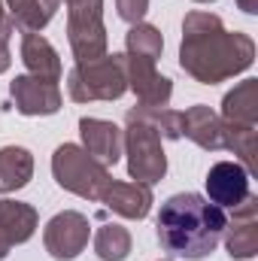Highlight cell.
I'll use <instances>...</instances> for the list:
<instances>
[{
  "mask_svg": "<svg viewBox=\"0 0 258 261\" xmlns=\"http://www.w3.org/2000/svg\"><path fill=\"white\" fill-rule=\"evenodd\" d=\"M255 61V40L228 31L216 12L194 9L183 21L179 67L200 85H216L249 70Z\"/></svg>",
  "mask_w": 258,
  "mask_h": 261,
  "instance_id": "obj_1",
  "label": "cell"
},
{
  "mask_svg": "<svg viewBox=\"0 0 258 261\" xmlns=\"http://www.w3.org/2000/svg\"><path fill=\"white\" fill-rule=\"evenodd\" d=\"M228 228V216L222 206L210 203L197 192H179L167 197L155 219V234L161 249L170 258H207Z\"/></svg>",
  "mask_w": 258,
  "mask_h": 261,
  "instance_id": "obj_2",
  "label": "cell"
},
{
  "mask_svg": "<svg viewBox=\"0 0 258 261\" xmlns=\"http://www.w3.org/2000/svg\"><path fill=\"white\" fill-rule=\"evenodd\" d=\"M52 176H55V182L64 192L79 195L85 200H100L104 192L110 189V182H113L110 167L94 161L76 143H61L55 149V155H52Z\"/></svg>",
  "mask_w": 258,
  "mask_h": 261,
  "instance_id": "obj_3",
  "label": "cell"
},
{
  "mask_svg": "<svg viewBox=\"0 0 258 261\" xmlns=\"http://www.w3.org/2000/svg\"><path fill=\"white\" fill-rule=\"evenodd\" d=\"M67 91H70V100L76 103L119 100L128 91L125 55H104L97 61L76 64L67 73Z\"/></svg>",
  "mask_w": 258,
  "mask_h": 261,
  "instance_id": "obj_4",
  "label": "cell"
},
{
  "mask_svg": "<svg viewBox=\"0 0 258 261\" xmlns=\"http://www.w3.org/2000/svg\"><path fill=\"white\" fill-rule=\"evenodd\" d=\"M67 3V40L76 64L97 61L107 55L104 0H64Z\"/></svg>",
  "mask_w": 258,
  "mask_h": 261,
  "instance_id": "obj_5",
  "label": "cell"
},
{
  "mask_svg": "<svg viewBox=\"0 0 258 261\" xmlns=\"http://www.w3.org/2000/svg\"><path fill=\"white\" fill-rule=\"evenodd\" d=\"M125 155H128V173L134 182L155 186L167 173V155H164V140L158 130L149 128L146 122L125 119Z\"/></svg>",
  "mask_w": 258,
  "mask_h": 261,
  "instance_id": "obj_6",
  "label": "cell"
},
{
  "mask_svg": "<svg viewBox=\"0 0 258 261\" xmlns=\"http://www.w3.org/2000/svg\"><path fill=\"white\" fill-rule=\"evenodd\" d=\"M88 234H91L88 219L76 210H64V213L49 219V225L43 231V243H46V252L55 261H73L85 252Z\"/></svg>",
  "mask_w": 258,
  "mask_h": 261,
  "instance_id": "obj_7",
  "label": "cell"
},
{
  "mask_svg": "<svg viewBox=\"0 0 258 261\" xmlns=\"http://www.w3.org/2000/svg\"><path fill=\"white\" fill-rule=\"evenodd\" d=\"M9 97L21 116H55L61 110V88L58 82L21 73L9 82Z\"/></svg>",
  "mask_w": 258,
  "mask_h": 261,
  "instance_id": "obj_8",
  "label": "cell"
},
{
  "mask_svg": "<svg viewBox=\"0 0 258 261\" xmlns=\"http://www.w3.org/2000/svg\"><path fill=\"white\" fill-rule=\"evenodd\" d=\"M203 186H207V200L222 206V210H234L252 195L249 192V170L240 161H216L207 170Z\"/></svg>",
  "mask_w": 258,
  "mask_h": 261,
  "instance_id": "obj_9",
  "label": "cell"
},
{
  "mask_svg": "<svg viewBox=\"0 0 258 261\" xmlns=\"http://www.w3.org/2000/svg\"><path fill=\"white\" fill-rule=\"evenodd\" d=\"M125 76H128V88L137 94V100L143 107H167L170 103L173 85L167 76H161L155 70V61L125 55Z\"/></svg>",
  "mask_w": 258,
  "mask_h": 261,
  "instance_id": "obj_10",
  "label": "cell"
},
{
  "mask_svg": "<svg viewBox=\"0 0 258 261\" xmlns=\"http://www.w3.org/2000/svg\"><path fill=\"white\" fill-rule=\"evenodd\" d=\"M79 137L82 149L104 167H113L125 155V130L107 119H79Z\"/></svg>",
  "mask_w": 258,
  "mask_h": 261,
  "instance_id": "obj_11",
  "label": "cell"
},
{
  "mask_svg": "<svg viewBox=\"0 0 258 261\" xmlns=\"http://www.w3.org/2000/svg\"><path fill=\"white\" fill-rule=\"evenodd\" d=\"M179 130L183 137H189L194 146L207 149V152H219L228 149V128L222 125L219 113H213L207 103H194L186 113H179Z\"/></svg>",
  "mask_w": 258,
  "mask_h": 261,
  "instance_id": "obj_12",
  "label": "cell"
},
{
  "mask_svg": "<svg viewBox=\"0 0 258 261\" xmlns=\"http://www.w3.org/2000/svg\"><path fill=\"white\" fill-rule=\"evenodd\" d=\"M234 222L231 228H225V249L231 258H255L258 255V197L249 195L240 206L231 210Z\"/></svg>",
  "mask_w": 258,
  "mask_h": 261,
  "instance_id": "obj_13",
  "label": "cell"
},
{
  "mask_svg": "<svg viewBox=\"0 0 258 261\" xmlns=\"http://www.w3.org/2000/svg\"><path fill=\"white\" fill-rule=\"evenodd\" d=\"M100 203L110 210V213H116V216H122V219H146L149 216V210H152V186H143V182H110V189L104 192L100 197Z\"/></svg>",
  "mask_w": 258,
  "mask_h": 261,
  "instance_id": "obj_14",
  "label": "cell"
},
{
  "mask_svg": "<svg viewBox=\"0 0 258 261\" xmlns=\"http://www.w3.org/2000/svg\"><path fill=\"white\" fill-rule=\"evenodd\" d=\"M219 119L225 128H258V79H243L225 94Z\"/></svg>",
  "mask_w": 258,
  "mask_h": 261,
  "instance_id": "obj_15",
  "label": "cell"
},
{
  "mask_svg": "<svg viewBox=\"0 0 258 261\" xmlns=\"http://www.w3.org/2000/svg\"><path fill=\"white\" fill-rule=\"evenodd\" d=\"M40 225V216L31 203H21V200H12V197H3L0 200V237L9 243V246H21L34 237Z\"/></svg>",
  "mask_w": 258,
  "mask_h": 261,
  "instance_id": "obj_16",
  "label": "cell"
},
{
  "mask_svg": "<svg viewBox=\"0 0 258 261\" xmlns=\"http://www.w3.org/2000/svg\"><path fill=\"white\" fill-rule=\"evenodd\" d=\"M21 61H24V67H28L31 76L49 79V82H58L61 73H64L55 46H52L43 34H24V37H21Z\"/></svg>",
  "mask_w": 258,
  "mask_h": 261,
  "instance_id": "obj_17",
  "label": "cell"
},
{
  "mask_svg": "<svg viewBox=\"0 0 258 261\" xmlns=\"http://www.w3.org/2000/svg\"><path fill=\"white\" fill-rule=\"evenodd\" d=\"M34 176V155L24 146H3L0 149V195H12L24 189Z\"/></svg>",
  "mask_w": 258,
  "mask_h": 261,
  "instance_id": "obj_18",
  "label": "cell"
},
{
  "mask_svg": "<svg viewBox=\"0 0 258 261\" xmlns=\"http://www.w3.org/2000/svg\"><path fill=\"white\" fill-rule=\"evenodd\" d=\"M61 0H6L9 18L24 34H40L58 12Z\"/></svg>",
  "mask_w": 258,
  "mask_h": 261,
  "instance_id": "obj_19",
  "label": "cell"
},
{
  "mask_svg": "<svg viewBox=\"0 0 258 261\" xmlns=\"http://www.w3.org/2000/svg\"><path fill=\"white\" fill-rule=\"evenodd\" d=\"M125 119L146 122L149 128L158 130L161 140H179V137H183V130H179V119H183V116H179L176 110H170V107H143V103H137V107L128 110Z\"/></svg>",
  "mask_w": 258,
  "mask_h": 261,
  "instance_id": "obj_20",
  "label": "cell"
},
{
  "mask_svg": "<svg viewBox=\"0 0 258 261\" xmlns=\"http://www.w3.org/2000/svg\"><path fill=\"white\" fill-rule=\"evenodd\" d=\"M94 252L100 261H125L131 252V234L128 228L116 225V222H107L97 228L94 234Z\"/></svg>",
  "mask_w": 258,
  "mask_h": 261,
  "instance_id": "obj_21",
  "label": "cell"
},
{
  "mask_svg": "<svg viewBox=\"0 0 258 261\" xmlns=\"http://www.w3.org/2000/svg\"><path fill=\"white\" fill-rule=\"evenodd\" d=\"M125 49L134 58H149V61H158L161 58V49H164V37L158 28L140 21V24H131L128 37H125Z\"/></svg>",
  "mask_w": 258,
  "mask_h": 261,
  "instance_id": "obj_22",
  "label": "cell"
},
{
  "mask_svg": "<svg viewBox=\"0 0 258 261\" xmlns=\"http://www.w3.org/2000/svg\"><path fill=\"white\" fill-rule=\"evenodd\" d=\"M116 9H119V18L122 21L140 24L143 15L149 12V0H116Z\"/></svg>",
  "mask_w": 258,
  "mask_h": 261,
  "instance_id": "obj_23",
  "label": "cell"
},
{
  "mask_svg": "<svg viewBox=\"0 0 258 261\" xmlns=\"http://www.w3.org/2000/svg\"><path fill=\"white\" fill-rule=\"evenodd\" d=\"M12 31H15V24H12V18H9V12L3 9V0H0V37H3V40H9V37H12Z\"/></svg>",
  "mask_w": 258,
  "mask_h": 261,
  "instance_id": "obj_24",
  "label": "cell"
},
{
  "mask_svg": "<svg viewBox=\"0 0 258 261\" xmlns=\"http://www.w3.org/2000/svg\"><path fill=\"white\" fill-rule=\"evenodd\" d=\"M12 64V55H9V40H3L0 37V73H6Z\"/></svg>",
  "mask_w": 258,
  "mask_h": 261,
  "instance_id": "obj_25",
  "label": "cell"
},
{
  "mask_svg": "<svg viewBox=\"0 0 258 261\" xmlns=\"http://www.w3.org/2000/svg\"><path fill=\"white\" fill-rule=\"evenodd\" d=\"M237 6H240L246 15H255L258 12V0H237Z\"/></svg>",
  "mask_w": 258,
  "mask_h": 261,
  "instance_id": "obj_26",
  "label": "cell"
},
{
  "mask_svg": "<svg viewBox=\"0 0 258 261\" xmlns=\"http://www.w3.org/2000/svg\"><path fill=\"white\" fill-rule=\"evenodd\" d=\"M9 249H12V246H9V243H6V240L0 237V261H3L6 255H9Z\"/></svg>",
  "mask_w": 258,
  "mask_h": 261,
  "instance_id": "obj_27",
  "label": "cell"
},
{
  "mask_svg": "<svg viewBox=\"0 0 258 261\" xmlns=\"http://www.w3.org/2000/svg\"><path fill=\"white\" fill-rule=\"evenodd\" d=\"M194 3H210V0H194Z\"/></svg>",
  "mask_w": 258,
  "mask_h": 261,
  "instance_id": "obj_28",
  "label": "cell"
},
{
  "mask_svg": "<svg viewBox=\"0 0 258 261\" xmlns=\"http://www.w3.org/2000/svg\"><path fill=\"white\" fill-rule=\"evenodd\" d=\"M161 261H173V258H161Z\"/></svg>",
  "mask_w": 258,
  "mask_h": 261,
  "instance_id": "obj_29",
  "label": "cell"
}]
</instances>
